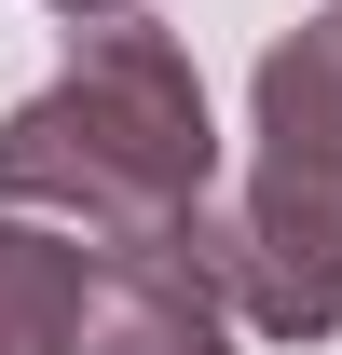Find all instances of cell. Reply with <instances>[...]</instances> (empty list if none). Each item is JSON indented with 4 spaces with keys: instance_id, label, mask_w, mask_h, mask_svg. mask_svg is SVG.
I'll use <instances>...</instances> for the list:
<instances>
[{
    "instance_id": "6da1fadb",
    "label": "cell",
    "mask_w": 342,
    "mask_h": 355,
    "mask_svg": "<svg viewBox=\"0 0 342 355\" xmlns=\"http://www.w3.org/2000/svg\"><path fill=\"white\" fill-rule=\"evenodd\" d=\"M206 178H219L206 83H192V42L151 14L69 28V69L0 123V205L83 246H165L206 205Z\"/></svg>"
},
{
    "instance_id": "7a4b0ae2",
    "label": "cell",
    "mask_w": 342,
    "mask_h": 355,
    "mask_svg": "<svg viewBox=\"0 0 342 355\" xmlns=\"http://www.w3.org/2000/svg\"><path fill=\"white\" fill-rule=\"evenodd\" d=\"M192 246L219 260L233 314L274 342H329L342 328V14L288 28L260 55V150H247V205L206 219Z\"/></svg>"
},
{
    "instance_id": "3957f363",
    "label": "cell",
    "mask_w": 342,
    "mask_h": 355,
    "mask_svg": "<svg viewBox=\"0 0 342 355\" xmlns=\"http://www.w3.org/2000/svg\"><path fill=\"white\" fill-rule=\"evenodd\" d=\"M83 355H233V287L192 246V219L165 246H96L83 287Z\"/></svg>"
},
{
    "instance_id": "277c9868",
    "label": "cell",
    "mask_w": 342,
    "mask_h": 355,
    "mask_svg": "<svg viewBox=\"0 0 342 355\" xmlns=\"http://www.w3.org/2000/svg\"><path fill=\"white\" fill-rule=\"evenodd\" d=\"M83 287H96L83 232L0 205V355H83Z\"/></svg>"
},
{
    "instance_id": "5b68a950",
    "label": "cell",
    "mask_w": 342,
    "mask_h": 355,
    "mask_svg": "<svg viewBox=\"0 0 342 355\" xmlns=\"http://www.w3.org/2000/svg\"><path fill=\"white\" fill-rule=\"evenodd\" d=\"M55 14H69V28H96V14H137V0H55Z\"/></svg>"
},
{
    "instance_id": "8992f818",
    "label": "cell",
    "mask_w": 342,
    "mask_h": 355,
    "mask_svg": "<svg viewBox=\"0 0 342 355\" xmlns=\"http://www.w3.org/2000/svg\"><path fill=\"white\" fill-rule=\"evenodd\" d=\"M329 14H342V0H329Z\"/></svg>"
}]
</instances>
